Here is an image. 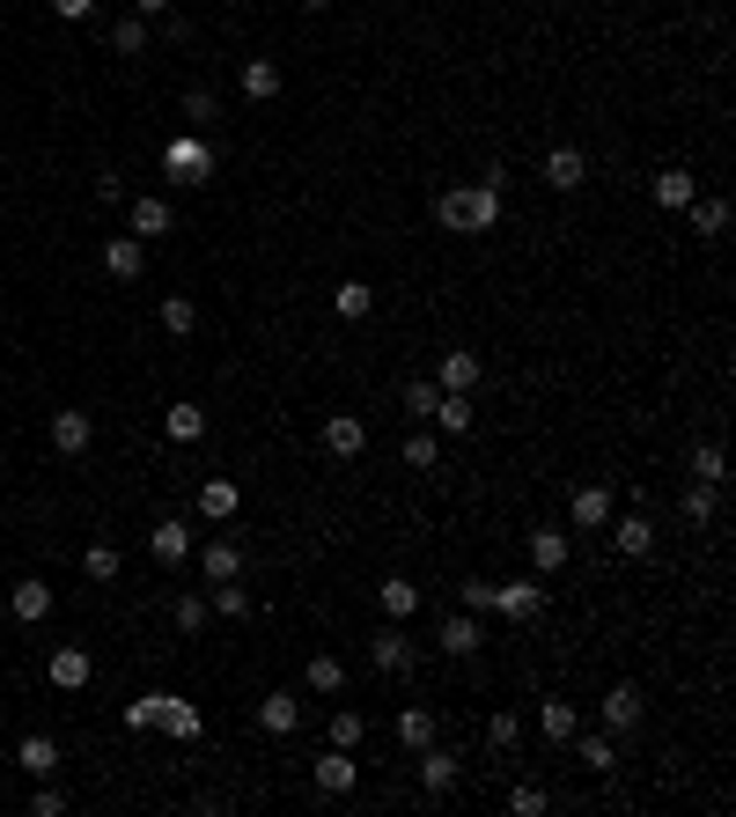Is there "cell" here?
<instances>
[{
    "mask_svg": "<svg viewBox=\"0 0 736 817\" xmlns=\"http://www.w3.org/2000/svg\"><path fill=\"white\" fill-rule=\"evenodd\" d=\"M52 449H59V457H81V449L97 443V421H89V413H81V405H59V413H52Z\"/></svg>",
    "mask_w": 736,
    "mask_h": 817,
    "instance_id": "obj_4",
    "label": "cell"
},
{
    "mask_svg": "<svg viewBox=\"0 0 736 817\" xmlns=\"http://www.w3.org/2000/svg\"><path fill=\"white\" fill-rule=\"evenodd\" d=\"M244 97H250V103H272V97H280V67H272V59H244Z\"/></svg>",
    "mask_w": 736,
    "mask_h": 817,
    "instance_id": "obj_32",
    "label": "cell"
},
{
    "mask_svg": "<svg viewBox=\"0 0 736 817\" xmlns=\"http://www.w3.org/2000/svg\"><path fill=\"white\" fill-rule=\"evenodd\" d=\"M147 552H155L163 568H177V560H192V530H185L177 516H163L155 530H147Z\"/></svg>",
    "mask_w": 736,
    "mask_h": 817,
    "instance_id": "obj_14",
    "label": "cell"
},
{
    "mask_svg": "<svg viewBox=\"0 0 736 817\" xmlns=\"http://www.w3.org/2000/svg\"><path fill=\"white\" fill-rule=\"evenodd\" d=\"M449 788H457V751L427 743L420 751V795H449Z\"/></svg>",
    "mask_w": 736,
    "mask_h": 817,
    "instance_id": "obj_16",
    "label": "cell"
},
{
    "mask_svg": "<svg viewBox=\"0 0 736 817\" xmlns=\"http://www.w3.org/2000/svg\"><path fill=\"white\" fill-rule=\"evenodd\" d=\"M678 508H685V523H714V486H707V479H692Z\"/></svg>",
    "mask_w": 736,
    "mask_h": 817,
    "instance_id": "obj_50",
    "label": "cell"
},
{
    "mask_svg": "<svg viewBox=\"0 0 736 817\" xmlns=\"http://www.w3.org/2000/svg\"><path fill=\"white\" fill-rule=\"evenodd\" d=\"M545 803H553V795H545L538 781H515V788H509V810L515 817H545Z\"/></svg>",
    "mask_w": 736,
    "mask_h": 817,
    "instance_id": "obj_49",
    "label": "cell"
},
{
    "mask_svg": "<svg viewBox=\"0 0 736 817\" xmlns=\"http://www.w3.org/2000/svg\"><path fill=\"white\" fill-rule=\"evenodd\" d=\"M163 435H170V443H199V435H207V413H199L192 398H177L170 413H163Z\"/></svg>",
    "mask_w": 736,
    "mask_h": 817,
    "instance_id": "obj_27",
    "label": "cell"
},
{
    "mask_svg": "<svg viewBox=\"0 0 736 817\" xmlns=\"http://www.w3.org/2000/svg\"><path fill=\"white\" fill-rule=\"evenodd\" d=\"M163 729H170L177 743H192L199 729H207V721H199V707H192V700H177V693H170V700H163Z\"/></svg>",
    "mask_w": 736,
    "mask_h": 817,
    "instance_id": "obj_30",
    "label": "cell"
},
{
    "mask_svg": "<svg viewBox=\"0 0 736 817\" xmlns=\"http://www.w3.org/2000/svg\"><path fill=\"white\" fill-rule=\"evenodd\" d=\"M383 612H391V619H413V612H420V590L405 582V574H391V582H383Z\"/></svg>",
    "mask_w": 736,
    "mask_h": 817,
    "instance_id": "obj_45",
    "label": "cell"
},
{
    "mask_svg": "<svg viewBox=\"0 0 736 817\" xmlns=\"http://www.w3.org/2000/svg\"><path fill=\"white\" fill-rule=\"evenodd\" d=\"M692 228H700V236H722V228H729V199H692Z\"/></svg>",
    "mask_w": 736,
    "mask_h": 817,
    "instance_id": "obj_47",
    "label": "cell"
},
{
    "mask_svg": "<svg viewBox=\"0 0 736 817\" xmlns=\"http://www.w3.org/2000/svg\"><path fill=\"white\" fill-rule=\"evenodd\" d=\"M361 737H368L361 707H332V743H339V751H361Z\"/></svg>",
    "mask_w": 736,
    "mask_h": 817,
    "instance_id": "obj_37",
    "label": "cell"
},
{
    "mask_svg": "<svg viewBox=\"0 0 736 817\" xmlns=\"http://www.w3.org/2000/svg\"><path fill=\"white\" fill-rule=\"evenodd\" d=\"M103 272H111V280H141V272H147V244H141V236H103Z\"/></svg>",
    "mask_w": 736,
    "mask_h": 817,
    "instance_id": "obj_10",
    "label": "cell"
},
{
    "mask_svg": "<svg viewBox=\"0 0 736 817\" xmlns=\"http://www.w3.org/2000/svg\"><path fill=\"white\" fill-rule=\"evenodd\" d=\"M435 222L457 228V236H487V228L501 222V184H457V192H442Z\"/></svg>",
    "mask_w": 736,
    "mask_h": 817,
    "instance_id": "obj_1",
    "label": "cell"
},
{
    "mask_svg": "<svg viewBox=\"0 0 736 817\" xmlns=\"http://www.w3.org/2000/svg\"><path fill=\"white\" fill-rule=\"evenodd\" d=\"M177 0H133V15H141V23H155V15H170Z\"/></svg>",
    "mask_w": 736,
    "mask_h": 817,
    "instance_id": "obj_54",
    "label": "cell"
},
{
    "mask_svg": "<svg viewBox=\"0 0 736 817\" xmlns=\"http://www.w3.org/2000/svg\"><path fill=\"white\" fill-rule=\"evenodd\" d=\"M567 508H575V523H582V530H604V523H612V486H575V501H567Z\"/></svg>",
    "mask_w": 736,
    "mask_h": 817,
    "instance_id": "obj_22",
    "label": "cell"
},
{
    "mask_svg": "<svg viewBox=\"0 0 736 817\" xmlns=\"http://www.w3.org/2000/svg\"><path fill=\"white\" fill-rule=\"evenodd\" d=\"M398 743H405V751H427V743H435V715H427V707H405V715H398Z\"/></svg>",
    "mask_w": 736,
    "mask_h": 817,
    "instance_id": "obj_34",
    "label": "cell"
},
{
    "mask_svg": "<svg viewBox=\"0 0 736 817\" xmlns=\"http://www.w3.org/2000/svg\"><path fill=\"white\" fill-rule=\"evenodd\" d=\"M207 596H214V612H221V619H250V590H236V582H214Z\"/></svg>",
    "mask_w": 736,
    "mask_h": 817,
    "instance_id": "obj_48",
    "label": "cell"
},
{
    "mask_svg": "<svg viewBox=\"0 0 736 817\" xmlns=\"http://www.w3.org/2000/svg\"><path fill=\"white\" fill-rule=\"evenodd\" d=\"M435 648L442 656H479V612H449L442 634H435Z\"/></svg>",
    "mask_w": 736,
    "mask_h": 817,
    "instance_id": "obj_17",
    "label": "cell"
},
{
    "mask_svg": "<svg viewBox=\"0 0 736 817\" xmlns=\"http://www.w3.org/2000/svg\"><path fill=\"white\" fill-rule=\"evenodd\" d=\"M685 465H692V479H707V486H722V479H729V457H722V443H700Z\"/></svg>",
    "mask_w": 736,
    "mask_h": 817,
    "instance_id": "obj_43",
    "label": "cell"
},
{
    "mask_svg": "<svg viewBox=\"0 0 736 817\" xmlns=\"http://www.w3.org/2000/svg\"><path fill=\"white\" fill-rule=\"evenodd\" d=\"M30 810H37V817H59V810H67V795L52 788V781H37V795H30Z\"/></svg>",
    "mask_w": 736,
    "mask_h": 817,
    "instance_id": "obj_52",
    "label": "cell"
},
{
    "mask_svg": "<svg viewBox=\"0 0 736 817\" xmlns=\"http://www.w3.org/2000/svg\"><path fill=\"white\" fill-rule=\"evenodd\" d=\"M582 177H589L582 148H553V155H545V184H553V192H575Z\"/></svg>",
    "mask_w": 736,
    "mask_h": 817,
    "instance_id": "obj_23",
    "label": "cell"
},
{
    "mask_svg": "<svg viewBox=\"0 0 736 817\" xmlns=\"http://www.w3.org/2000/svg\"><path fill=\"white\" fill-rule=\"evenodd\" d=\"M332 302H339L346 324H361L368 310H376V288H368V280H339V295H332Z\"/></svg>",
    "mask_w": 736,
    "mask_h": 817,
    "instance_id": "obj_38",
    "label": "cell"
},
{
    "mask_svg": "<svg viewBox=\"0 0 736 817\" xmlns=\"http://www.w3.org/2000/svg\"><path fill=\"white\" fill-rule=\"evenodd\" d=\"M612 545L626 552V560H648V552H656V523H648V516H618L612 523Z\"/></svg>",
    "mask_w": 736,
    "mask_h": 817,
    "instance_id": "obj_20",
    "label": "cell"
},
{
    "mask_svg": "<svg viewBox=\"0 0 736 817\" xmlns=\"http://www.w3.org/2000/svg\"><path fill=\"white\" fill-rule=\"evenodd\" d=\"M435 398H442V383H435V376H413V383L398 391V405H405L413 421H427V413H435Z\"/></svg>",
    "mask_w": 736,
    "mask_h": 817,
    "instance_id": "obj_42",
    "label": "cell"
},
{
    "mask_svg": "<svg viewBox=\"0 0 736 817\" xmlns=\"http://www.w3.org/2000/svg\"><path fill=\"white\" fill-rule=\"evenodd\" d=\"M324 449H332L339 465H354V457L368 449V421L361 413H332V421H324Z\"/></svg>",
    "mask_w": 736,
    "mask_h": 817,
    "instance_id": "obj_7",
    "label": "cell"
},
{
    "mask_svg": "<svg viewBox=\"0 0 736 817\" xmlns=\"http://www.w3.org/2000/svg\"><path fill=\"white\" fill-rule=\"evenodd\" d=\"M163 332H170V339H192V332H199L192 295H163Z\"/></svg>",
    "mask_w": 736,
    "mask_h": 817,
    "instance_id": "obj_36",
    "label": "cell"
},
{
    "mask_svg": "<svg viewBox=\"0 0 736 817\" xmlns=\"http://www.w3.org/2000/svg\"><path fill=\"white\" fill-rule=\"evenodd\" d=\"M294 8H310V15H317V8H332V0H294Z\"/></svg>",
    "mask_w": 736,
    "mask_h": 817,
    "instance_id": "obj_55",
    "label": "cell"
},
{
    "mask_svg": "<svg viewBox=\"0 0 736 817\" xmlns=\"http://www.w3.org/2000/svg\"><path fill=\"white\" fill-rule=\"evenodd\" d=\"M111 52H119V59H141V52H147V23H141V15H119V23H111Z\"/></svg>",
    "mask_w": 736,
    "mask_h": 817,
    "instance_id": "obj_40",
    "label": "cell"
},
{
    "mask_svg": "<svg viewBox=\"0 0 736 817\" xmlns=\"http://www.w3.org/2000/svg\"><path fill=\"white\" fill-rule=\"evenodd\" d=\"M214 119H221L214 89H185V125H192V133H214Z\"/></svg>",
    "mask_w": 736,
    "mask_h": 817,
    "instance_id": "obj_35",
    "label": "cell"
},
{
    "mask_svg": "<svg viewBox=\"0 0 736 817\" xmlns=\"http://www.w3.org/2000/svg\"><path fill=\"white\" fill-rule=\"evenodd\" d=\"M567 743L582 751V766H589V773H612V766H618V743H612V729H604V737H582V729H575Z\"/></svg>",
    "mask_w": 736,
    "mask_h": 817,
    "instance_id": "obj_29",
    "label": "cell"
},
{
    "mask_svg": "<svg viewBox=\"0 0 736 817\" xmlns=\"http://www.w3.org/2000/svg\"><path fill=\"white\" fill-rule=\"evenodd\" d=\"M457 612H493V582H465V590H457Z\"/></svg>",
    "mask_w": 736,
    "mask_h": 817,
    "instance_id": "obj_51",
    "label": "cell"
},
{
    "mask_svg": "<svg viewBox=\"0 0 736 817\" xmlns=\"http://www.w3.org/2000/svg\"><path fill=\"white\" fill-rule=\"evenodd\" d=\"M163 700H170V693H141V700H125V729H163Z\"/></svg>",
    "mask_w": 736,
    "mask_h": 817,
    "instance_id": "obj_46",
    "label": "cell"
},
{
    "mask_svg": "<svg viewBox=\"0 0 736 817\" xmlns=\"http://www.w3.org/2000/svg\"><path fill=\"white\" fill-rule=\"evenodd\" d=\"M89 648H52L45 656V678H52V693H81V685H89Z\"/></svg>",
    "mask_w": 736,
    "mask_h": 817,
    "instance_id": "obj_9",
    "label": "cell"
},
{
    "mask_svg": "<svg viewBox=\"0 0 736 817\" xmlns=\"http://www.w3.org/2000/svg\"><path fill=\"white\" fill-rule=\"evenodd\" d=\"M119 568H125V552L111 538L103 545H89V552H81V574H89V582H119Z\"/></svg>",
    "mask_w": 736,
    "mask_h": 817,
    "instance_id": "obj_33",
    "label": "cell"
},
{
    "mask_svg": "<svg viewBox=\"0 0 736 817\" xmlns=\"http://www.w3.org/2000/svg\"><path fill=\"white\" fill-rule=\"evenodd\" d=\"M493 612L523 626V619H538V612H545V590H538V582H493Z\"/></svg>",
    "mask_w": 736,
    "mask_h": 817,
    "instance_id": "obj_8",
    "label": "cell"
},
{
    "mask_svg": "<svg viewBox=\"0 0 736 817\" xmlns=\"http://www.w3.org/2000/svg\"><path fill=\"white\" fill-rule=\"evenodd\" d=\"M294 721H302V700H294V693H266V700H258V729H266V737H294Z\"/></svg>",
    "mask_w": 736,
    "mask_h": 817,
    "instance_id": "obj_18",
    "label": "cell"
},
{
    "mask_svg": "<svg viewBox=\"0 0 736 817\" xmlns=\"http://www.w3.org/2000/svg\"><path fill=\"white\" fill-rule=\"evenodd\" d=\"M398 457H405V471H435L442 465V443H435V435H405Z\"/></svg>",
    "mask_w": 736,
    "mask_h": 817,
    "instance_id": "obj_44",
    "label": "cell"
},
{
    "mask_svg": "<svg viewBox=\"0 0 736 817\" xmlns=\"http://www.w3.org/2000/svg\"><path fill=\"white\" fill-rule=\"evenodd\" d=\"M538 729H545V743H567L582 721H575V707H567V700H538Z\"/></svg>",
    "mask_w": 736,
    "mask_h": 817,
    "instance_id": "obj_31",
    "label": "cell"
},
{
    "mask_svg": "<svg viewBox=\"0 0 736 817\" xmlns=\"http://www.w3.org/2000/svg\"><path fill=\"white\" fill-rule=\"evenodd\" d=\"M692 199H700L692 170H656V206H670V214H685Z\"/></svg>",
    "mask_w": 736,
    "mask_h": 817,
    "instance_id": "obj_25",
    "label": "cell"
},
{
    "mask_svg": "<svg viewBox=\"0 0 736 817\" xmlns=\"http://www.w3.org/2000/svg\"><path fill=\"white\" fill-rule=\"evenodd\" d=\"M89 8H97V0H52V15H67V23H81Z\"/></svg>",
    "mask_w": 736,
    "mask_h": 817,
    "instance_id": "obj_53",
    "label": "cell"
},
{
    "mask_svg": "<svg viewBox=\"0 0 736 817\" xmlns=\"http://www.w3.org/2000/svg\"><path fill=\"white\" fill-rule=\"evenodd\" d=\"M163 170H170L177 184H207V177H214V148H207L199 133H177L170 148H163Z\"/></svg>",
    "mask_w": 736,
    "mask_h": 817,
    "instance_id": "obj_2",
    "label": "cell"
},
{
    "mask_svg": "<svg viewBox=\"0 0 736 817\" xmlns=\"http://www.w3.org/2000/svg\"><path fill=\"white\" fill-rule=\"evenodd\" d=\"M427 421H435L442 435H457V443H465L471 427H479V413H471V391H442V398H435V413H427Z\"/></svg>",
    "mask_w": 736,
    "mask_h": 817,
    "instance_id": "obj_12",
    "label": "cell"
},
{
    "mask_svg": "<svg viewBox=\"0 0 736 817\" xmlns=\"http://www.w3.org/2000/svg\"><path fill=\"white\" fill-rule=\"evenodd\" d=\"M8 612H15L23 626L52 619V590H45V582H15V590H8Z\"/></svg>",
    "mask_w": 736,
    "mask_h": 817,
    "instance_id": "obj_24",
    "label": "cell"
},
{
    "mask_svg": "<svg viewBox=\"0 0 736 817\" xmlns=\"http://www.w3.org/2000/svg\"><path fill=\"white\" fill-rule=\"evenodd\" d=\"M170 619H177V634H207V619H214V596H177V612H170Z\"/></svg>",
    "mask_w": 736,
    "mask_h": 817,
    "instance_id": "obj_39",
    "label": "cell"
},
{
    "mask_svg": "<svg viewBox=\"0 0 736 817\" xmlns=\"http://www.w3.org/2000/svg\"><path fill=\"white\" fill-rule=\"evenodd\" d=\"M310 781H317V795H354V781H361V766H354V751H324V759H310Z\"/></svg>",
    "mask_w": 736,
    "mask_h": 817,
    "instance_id": "obj_5",
    "label": "cell"
},
{
    "mask_svg": "<svg viewBox=\"0 0 736 817\" xmlns=\"http://www.w3.org/2000/svg\"><path fill=\"white\" fill-rule=\"evenodd\" d=\"M567 560H575V545H567V530L538 523V530H531V568H538V574H560Z\"/></svg>",
    "mask_w": 736,
    "mask_h": 817,
    "instance_id": "obj_13",
    "label": "cell"
},
{
    "mask_svg": "<svg viewBox=\"0 0 736 817\" xmlns=\"http://www.w3.org/2000/svg\"><path fill=\"white\" fill-rule=\"evenodd\" d=\"M487 743H493V751H515V743H523V715H515V707H493V715H487Z\"/></svg>",
    "mask_w": 736,
    "mask_h": 817,
    "instance_id": "obj_41",
    "label": "cell"
},
{
    "mask_svg": "<svg viewBox=\"0 0 736 817\" xmlns=\"http://www.w3.org/2000/svg\"><path fill=\"white\" fill-rule=\"evenodd\" d=\"M125 222H133V236L147 244V236H170L177 214H170V199H163V192H147V199H133V206H125Z\"/></svg>",
    "mask_w": 736,
    "mask_h": 817,
    "instance_id": "obj_11",
    "label": "cell"
},
{
    "mask_svg": "<svg viewBox=\"0 0 736 817\" xmlns=\"http://www.w3.org/2000/svg\"><path fill=\"white\" fill-rule=\"evenodd\" d=\"M302 678H310V693H317V700H339L346 693V663H339V656H310Z\"/></svg>",
    "mask_w": 736,
    "mask_h": 817,
    "instance_id": "obj_28",
    "label": "cell"
},
{
    "mask_svg": "<svg viewBox=\"0 0 736 817\" xmlns=\"http://www.w3.org/2000/svg\"><path fill=\"white\" fill-rule=\"evenodd\" d=\"M435 383H442V391H471V383H479V354H465V347L442 354V361H435Z\"/></svg>",
    "mask_w": 736,
    "mask_h": 817,
    "instance_id": "obj_26",
    "label": "cell"
},
{
    "mask_svg": "<svg viewBox=\"0 0 736 817\" xmlns=\"http://www.w3.org/2000/svg\"><path fill=\"white\" fill-rule=\"evenodd\" d=\"M368 663L383 670V678H405V670H413V634H405V619H391L368 641Z\"/></svg>",
    "mask_w": 736,
    "mask_h": 817,
    "instance_id": "obj_3",
    "label": "cell"
},
{
    "mask_svg": "<svg viewBox=\"0 0 736 817\" xmlns=\"http://www.w3.org/2000/svg\"><path fill=\"white\" fill-rule=\"evenodd\" d=\"M604 729H612V737L640 729V685H612V693H604Z\"/></svg>",
    "mask_w": 736,
    "mask_h": 817,
    "instance_id": "obj_19",
    "label": "cell"
},
{
    "mask_svg": "<svg viewBox=\"0 0 736 817\" xmlns=\"http://www.w3.org/2000/svg\"><path fill=\"white\" fill-rule=\"evenodd\" d=\"M236 508H244V486H236V479H207V486H199V516L207 523H236Z\"/></svg>",
    "mask_w": 736,
    "mask_h": 817,
    "instance_id": "obj_15",
    "label": "cell"
},
{
    "mask_svg": "<svg viewBox=\"0 0 736 817\" xmlns=\"http://www.w3.org/2000/svg\"><path fill=\"white\" fill-rule=\"evenodd\" d=\"M199 574H207V590H214V582H244V545H236V538H207V545H199Z\"/></svg>",
    "mask_w": 736,
    "mask_h": 817,
    "instance_id": "obj_6",
    "label": "cell"
},
{
    "mask_svg": "<svg viewBox=\"0 0 736 817\" xmlns=\"http://www.w3.org/2000/svg\"><path fill=\"white\" fill-rule=\"evenodd\" d=\"M15 766H23L30 781H52V773H59V743H52V737H23V743H15Z\"/></svg>",
    "mask_w": 736,
    "mask_h": 817,
    "instance_id": "obj_21",
    "label": "cell"
}]
</instances>
